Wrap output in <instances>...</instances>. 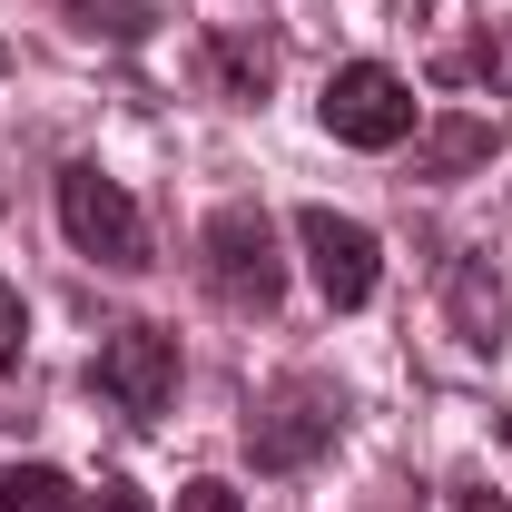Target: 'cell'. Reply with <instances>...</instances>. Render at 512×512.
Instances as JSON below:
<instances>
[{"label": "cell", "mask_w": 512, "mask_h": 512, "mask_svg": "<svg viewBox=\"0 0 512 512\" xmlns=\"http://www.w3.org/2000/svg\"><path fill=\"white\" fill-rule=\"evenodd\" d=\"M335 434H345V394L325 375H286L247 414V463L256 473H306L316 453H335Z\"/></svg>", "instance_id": "7a4b0ae2"}, {"label": "cell", "mask_w": 512, "mask_h": 512, "mask_svg": "<svg viewBox=\"0 0 512 512\" xmlns=\"http://www.w3.org/2000/svg\"><path fill=\"white\" fill-rule=\"evenodd\" d=\"M444 306H453V335H463L473 355H503V276H493L483 256H453Z\"/></svg>", "instance_id": "52a82bcc"}, {"label": "cell", "mask_w": 512, "mask_h": 512, "mask_svg": "<svg viewBox=\"0 0 512 512\" xmlns=\"http://www.w3.org/2000/svg\"><path fill=\"white\" fill-rule=\"evenodd\" d=\"M503 434H512V414H503Z\"/></svg>", "instance_id": "e0dca14e"}, {"label": "cell", "mask_w": 512, "mask_h": 512, "mask_svg": "<svg viewBox=\"0 0 512 512\" xmlns=\"http://www.w3.org/2000/svg\"><path fill=\"white\" fill-rule=\"evenodd\" d=\"M60 10L79 20V30H99V40H148V30H158L148 0H60Z\"/></svg>", "instance_id": "8fae6325"}, {"label": "cell", "mask_w": 512, "mask_h": 512, "mask_svg": "<svg viewBox=\"0 0 512 512\" xmlns=\"http://www.w3.org/2000/svg\"><path fill=\"white\" fill-rule=\"evenodd\" d=\"M0 512H79V483L60 463H10L0 473Z\"/></svg>", "instance_id": "9c48e42d"}, {"label": "cell", "mask_w": 512, "mask_h": 512, "mask_svg": "<svg viewBox=\"0 0 512 512\" xmlns=\"http://www.w3.org/2000/svg\"><path fill=\"white\" fill-rule=\"evenodd\" d=\"M473 158H493V128H483V119H444L434 138H424V158H414V178H463Z\"/></svg>", "instance_id": "30bf717a"}, {"label": "cell", "mask_w": 512, "mask_h": 512, "mask_svg": "<svg viewBox=\"0 0 512 512\" xmlns=\"http://www.w3.org/2000/svg\"><path fill=\"white\" fill-rule=\"evenodd\" d=\"M453 512H512V503L493 493V483H453Z\"/></svg>", "instance_id": "9a60e30c"}, {"label": "cell", "mask_w": 512, "mask_h": 512, "mask_svg": "<svg viewBox=\"0 0 512 512\" xmlns=\"http://www.w3.org/2000/svg\"><path fill=\"white\" fill-rule=\"evenodd\" d=\"M207 286H217V306H237V316H276L286 306V256H276V217L247 207V197H227L217 217H207Z\"/></svg>", "instance_id": "6da1fadb"}, {"label": "cell", "mask_w": 512, "mask_h": 512, "mask_svg": "<svg viewBox=\"0 0 512 512\" xmlns=\"http://www.w3.org/2000/svg\"><path fill=\"white\" fill-rule=\"evenodd\" d=\"M60 237L89 266H109V276H138L148 266V217H138V197L99 168V158H69L60 168Z\"/></svg>", "instance_id": "3957f363"}, {"label": "cell", "mask_w": 512, "mask_h": 512, "mask_svg": "<svg viewBox=\"0 0 512 512\" xmlns=\"http://www.w3.org/2000/svg\"><path fill=\"white\" fill-rule=\"evenodd\" d=\"M483 69H493V79H512V40H503V50H483Z\"/></svg>", "instance_id": "2e32d148"}, {"label": "cell", "mask_w": 512, "mask_h": 512, "mask_svg": "<svg viewBox=\"0 0 512 512\" xmlns=\"http://www.w3.org/2000/svg\"><path fill=\"white\" fill-rule=\"evenodd\" d=\"M316 119H325L335 148H404V138L424 128V109H414V89H404L384 60H345L335 79H325Z\"/></svg>", "instance_id": "277c9868"}, {"label": "cell", "mask_w": 512, "mask_h": 512, "mask_svg": "<svg viewBox=\"0 0 512 512\" xmlns=\"http://www.w3.org/2000/svg\"><path fill=\"white\" fill-rule=\"evenodd\" d=\"M296 247H306V266H316V296L335 306V316H355V306L384 286V247H375V227H365V217L296 207Z\"/></svg>", "instance_id": "8992f818"}, {"label": "cell", "mask_w": 512, "mask_h": 512, "mask_svg": "<svg viewBox=\"0 0 512 512\" xmlns=\"http://www.w3.org/2000/svg\"><path fill=\"white\" fill-rule=\"evenodd\" d=\"M89 394H109L128 424H158L178 404V335L168 325H119L99 355H89Z\"/></svg>", "instance_id": "5b68a950"}, {"label": "cell", "mask_w": 512, "mask_h": 512, "mask_svg": "<svg viewBox=\"0 0 512 512\" xmlns=\"http://www.w3.org/2000/svg\"><path fill=\"white\" fill-rule=\"evenodd\" d=\"M178 512H247V493H237V483H217V473H197L188 493H178Z\"/></svg>", "instance_id": "4fadbf2b"}, {"label": "cell", "mask_w": 512, "mask_h": 512, "mask_svg": "<svg viewBox=\"0 0 512 512\" xmlns=\"http://www.w3.org/2000/svg\"><path fill=\"white\" fill-rule=\"evenodd\" d=\"M20 345H30V306H20V286L0 276V375L20 365Z\"/></svg>", "instance_id": "7c38bea8"}, {"label": "cell", "mask_w": 512, "mask_h": 512, "mask_svg": "<svg viewBox=\"0 0 512 512\" xmlns=\"http://www.w3.org/2000/svg\"><path fill=\"white\" fill-rule=\"evenodd\" d=\"M197 69H207V89H217V99H237V109H256V99H266V79H276L266 40H247V30H217V40L197 50Z\"/></svg>", "instance_id": "ba28073f"}, {"label": "cell", "mask_w": 512, "mask_h": 512, "mask_svg": "<svg viewBox=\"0 0 512 512\" xmlns=\"http://www.w3.org/2000/svg\"><path fill=\"white\" fill-rule=\"evenodd\" d=\"M79 512H148L138 483H99V493H79Z\"/></svg>", "instance_id": "5bb4252c"}]
</instances>
